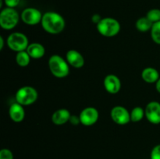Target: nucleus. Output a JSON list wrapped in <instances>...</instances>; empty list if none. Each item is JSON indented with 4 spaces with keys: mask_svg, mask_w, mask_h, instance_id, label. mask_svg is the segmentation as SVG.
Segmentation results:
<instances>
[{
    "mask_svg": "<svg viewBox=\"0 0 160 159\" xmlns=\"http://www.w3.org/2000/svg\"><path fill=\"white\" fill-rule=\"evenodd\" d=\"M44 31L51 34H58L62 32L65 28L66 22L63 17L53 11L45 12L41 22Z\"/></svg>",
    "mask_w": 160,
    "mask_h": 159,
    "instance_id": "obj_1",
    "label": "nucleus"
},
{
    "mask_svg": "<svg viewBox=\"0 0 160 159\" xmlns=\"http://www.w3.org/2000/svg\"><path fill=\"white\" fill-rule=\"evenodd\" d=\"M50 72L57 78L67 77L70 73V65L67 59H64L59 55H52L48 62Z\"/></svg>",
    "mask_w": 160,
    "mask_h": 159,
    "instance_id": "obj_2",
    "label": "nucleus"
},
{
    "mask_svg": "<svg viewBox=\"0 0 160 159\" xmlns=\"http://www.w3.org/2000/svg\"><path fill=\"white\" fill-rule=\"evenodd\" d=\"M98 32L101 35L106 37H112L117 36L120 31V23L112 17H106L100 20L96 25Z\"/></svg>",
    "mask_w": 160,
    "mask_h": 159,
    "instance_id": "obj_3",
    "label": "nucleus"
},
{
    "mask_svg": "<svg viewBox=\"0 0 160 159\" xmlns=\"http://www.w3.org/2000/svg\"><path fill=\"white\" fill-rule=\"evenodd\" d=\"M38 98V93L31 86H23L16 92L15 99L17 102L23 106H29L34 104Z\"/></svg>",
    "mask_w": 160,
    "mask_h": 159,
    "instance_id": "obj_4",
    "label": "nucleus"
},
{
    "mask_svg": "<svg viewBox=\"0 0 160 159\" xmlns=\"http://www.w3.org/2000/svg\"><path fill=\"white\" fill-rule=\"evenodd\" d=\"M20 15L14 8L6 7L0 12V26L4 30H12L18 24Z\"/></svg>",
    "mask_w": 160,
    "mask_h": 159,
    "instance_id": "obj_5",
    "label": "nucleus"
},
{
    "mask_svg": "<svg viewBox=\"0 0 160 159\" xmlns=\"http://www.w3.org/2000/svg\"><path fill=\"white\" fill-rule=\"evenodd\" d=\"M6 44L9 49L17 53L26 51L29 45V41L26 34L20 32H13L7 37Z\"/></svg>",
    "mask_w": 160,
    "mask_h": 159,
    "instance_id": "obj_6",
    "label": "nucleus"
},
{
    "mask_svg": "<svg viewBox=\"0 0 160 159\" xmlns=\"http://www.w3.org/2000/svg\"><path fill=\"white\" fill-rule=\"evenodd\" d=\"M43 14L39 9L34 7H28L23 9L20 14L22 21L29 26H35L41 23Z\"/></svg>",
    "mask_w": 160,
    "mask_h": 159,
    "instance_id": "obj_7",
    "label": "nucleus"
},
{
    "mask_svg": "<svg viewBox=\"0 0 160 159\" xmlns=\"http://www.w3.org/2000/svg\"><path fill=\"white\" fill-rule=\"evenodd\" d=\"M110 117L116 124L120 126H124L131 121V112L126 108L121 105L114 106L111 109Z\"/></svg>",
    "mask_w": 160,
    "mask_h": 159,
    "instance_id": "obj_8",
    "label": "nucleus"
},
{
    "mask_svg": "<svg viewBox=\"0 0 160 159\" xmlns=\"http://www.w3.org/2000/svg\"><path fill=\"white\" fill-rule=\"evenodd\" d=\"M79 116L81 124L85 126H92L98 122L99 112L95 108L87 107L81 111Z\"/></svg>",
    "mask_w": 160,
    "mask_h": 159,
    "instance_id": "obj_9",
    "label": "nucleus"
},
{
    "mask_svg": "<svg viewBox=\"0 0 160 159\" xmlns=\"http://www.w3.org/2000/svg\"><path fill=\"white\" fill-rule=\"evenodd\" d=\"M145 117L150 123L158 125L160 123V103L150 101L145 108Z\"/></svg>",
    "mask_w": 160,
    "mask_h": 159,
    "instance_id": "obj_10",
    "label": "nucleus"
},
{
    "mask_svg": "<svg viewBox=\"0 0 160 159\" xmlns=\"http://www.w3.org/2000/svg\"><path fill=\"white\" fill-rule=\"evenodd\" d=\"M103 85L108 93L116 94L121 89V81L120 78L114 74H109L105 77Z\"/></svg>",
    "mask_w": 160,
    "mask_h": 159,
    "instance_id": "obj_11",
    "label": "nucleus"
},
{
    "mask_svg": "<svg viewBox=\"0 0 160 159\" xmlns=\"http://www.w3.org/2000/svg\"><path fill=\"white\" fill-rule=\"evenodd\" d=\"M66 59L70 66L81 69L84 65V58L79 51L74 49L69 50L66 54Z\"/></svg>",
    "mask_w": 160,
    "mask_h": 159,
    "instance_id": "obj_12",
    "label": "nucleus"
},
{
    "mask_svg": "<svg viewBox=\"0 0 160 159\" xmlns=\"http://www.w3.org/2000/svg\"><path fill=\"white\" fill-rule=\"evenodd\" d=\"M9 115L12 121L15 123H20L25 118V111L23 106L17 101L12 103L9 107Z\"/></svg>",
    "mask_w": 160,
    "mask_h": 159,
    "instance_id": "obj_13",
    "label": "nucleus"
},
{
    "mask_svg": "<svg viewBox=\"0 0 160 159\" xmlns=\"http://www.w3.org/2000/svg\"><path fill=\"white\" fill-rule=\"evenodd\" d=\"M71 117L70 111L67 108H59L55 111L52 115V121L56 126H62L70 121Z\"/></svg>",
    "mask_w": 160,
    "mask_h": 159,
    "instance_id": "obj_14",
    "label": "nucleus"
},
{
    "mask_svg": "<svg viewBox=\"0 0 160 159\" xmlns=\"http://www.w3.org/2000/svg\"><path fill=\"white\" fill-rule=\"evenodd\" d=\"M31 59H38L43 57L45 54V48L43 45L38 42H33L29 44L26 50Z\"/></svg>",
    "mask_w": 160,
    "mask_h": 159,
    "instance_id": "obj_15",
    "label": "nucleus"
},
{
    "mask_svg": "<svg viewBox=\"0 0 160 159\" xmlns=\"http://www.w3.org/2000/svg\"><path fill=\"white\" fill-rule=\"evenodd\" d=\"M142 78L148 84H154L159 79V73L156 69L153 67H146L142 72Z\"/></svg>",
    "mask_w": 160,
    "mask_h": 159,
    "instance_id": "obj_16",
    "label": "nucleus"
},
{
    "mask_svg": "<svg viewBox=\"0 0 160 159\" xmlns=\"http://www.w3.org/2000/svg\"><path fill=\"white\" fill-rule=\"evenodd\" d=\"M152 25V22L150 21L146 17H140L135 23L136 29L140 32H148L151 31Z\"/></svg>",
    "mask_w": 160,
    "mask_h": 159,
    "instance_id": "obj_17",
    "label": "nucleus"
},
{
    "mask_svg": "<svg viewBox=\"0 0 160 159\" xmlns=\"http://www.w3.org/2000/svg\"><path fill=\"white\" fill-rule=\"evenodd\" d=\"M31 57L29 55L27 51H22L17 52L16 55V62L21 67H26L31 62Z\"/></svg>",
    "mask_w": 160,
    "mask_h": 159,
    "instance_id": "obj_18",
    "label": "nucleus"
},
{
    "mask_svg": "<svg viewBox=\"0 0 160 159\" xmlns=\"http://www.w3.org/2000/svg\"><path fill=\"white\" fill-rule=\"evenodd\" d=\"M144 116H145V109L142 108L140 106L134 108L131 112V120L134 123H138L143 119Z\"/></svg>",
    "mask_w": 160,
    "mask_h": 159,
    "instance_id": "obj_19",
    "label": "nucleus"
},
{
    "mask_svg": "<svg viewBox=\"0 0 160 159\" xmlns=\"http://www.w3.org/2000/svg\"><path fill=\"white\" fill-rule=\"evenodd\" d=\"M151 37L153 41L160 45V21L154 23L151 29Z\"/></svg>",
    "mask_w": 160,
    "mask_h": 159,
    "instance_id": "obj_20",
    "label": "nucleus"
},
{
    "mask_svg": "<svg viewBox=\"0 0 160 159\" xmlns=\"http://www.w3.org/2000/svg\"><path fill=\"white\" fill-rule=\"evenodd\" d=\"M146 17L152 22L153 23L160 21V9H152L148 11L146 14Z\"/></svg>",
    "mask_w": 160,
    "mask_h": 159,
    "instance_id": "obj_21",
    "label": "nucleus"
},
{
    "mask_svg": "<svg viewBox=\"0 0 160 159\" xmlns=\"http://www.w3.org/2000/svg\"><path fill=\"white\" fill-rule=\"evenodd\" d=\"M0 159H13V154L7 148H3L0 151Z\"/></svg>",
    "mask_w": 160,
    "mask_h": 159,
    "instance_id": "obj_22",
    "label": "nucleus"
},
{
    "mask_svg": "<svg viewBox=\"0 0 160 159\" xmlns=\"http://www.w3.org/2000/svg\"><path fill=\"white\" fill-rule=\"evenodd\" d=\"M150 159H160V144L156 145L152 148L150 154Z\"/></svg>",
    "mask_w": 160,
    "mask_h": 159,
    "instance_id": "obj_23",
    "label": "nucleus"
},
{
    "mask_svg": "<svg viewBox=\"0 0 160 159\" xmlns=\"http://www.w3.org/2000/svg\"><path fill=\"white\" fill-rule=\"evenodd\" d=\"M20 0H4V3L6 4V7L14 8L17 7L20 4Z\"/></svg>",
    "mask_w": 160,
    "mask_h": 159,
    "instance_id": "obj_24",
    "label": "nucleus"
},
{
    "mask_svg": "<svg viewBox=\"0 0 160 159\" xmlns=\"http://www.w3.org/2000/svg\"><path fill=\"white\" fill-rule=\"evenodd\" d=\"M70 124L73 125V126H78L81 123V119H80L79 115H71V117L70 118Z\"/></svg>",
    "mask_w": 160,
    "mask_h": 159,
    "instance_id": "obj_25",
    "label": "nucleus"
},
{
    "mask_svg": "<svg viewBox=\"0 0 160 159\" xmlns=\"http://www.w3.org/2000/svg\"><path fill=\"white\" fill-rule=\"evenodd\" d=\"M102 19V18L101 16H100L99 14H94V15L92 17V23H95V24L97 25L98 23H99L100 20H101Z\"/></svg>",
    "mask_w": 160,
    "mask_h": 159,
    "instance_id": "obj_26",
    "label": "nucleus"
},
{
    "mask_svg": "<svg viewBox=\"0 0 160 159\" xmlns=\"http://www.w3.org/2000/svg\"><path fill=\"white\" fill-rule=\"evenodd\" d=\"M4 44H5L4 38H3L2 36H0V50L3 49V48H4Z\"/></svg>",
    "mask_w": 160,
    "mask_h": 159,
    "instance_id": "obj_27",
    "label": "nucleus"
},
{
    "mask_svg": "<svg viewBox=\"0 0 160 159\" xmlns=\"http://www.w3.org/2000/svg\"><path fill=\"white\" fill-rule=\"evenodd\" d=\"M156 89L158 92L160 94V78L158 80L157 82L156 83Z\"/></svg>",
    "mask_w": 160,
    "mask_h": 159,
    "instance_id": "obj_28",
    "label": "nucleus"
}]
</instances>
